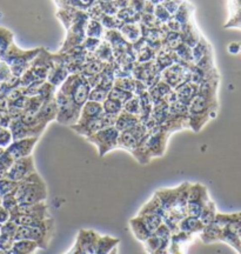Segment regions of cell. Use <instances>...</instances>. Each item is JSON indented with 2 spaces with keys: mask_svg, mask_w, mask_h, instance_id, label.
<instances>
[{
  "mask_svg": "<svg viewBox=\"0 0 241 254\" xmlns=\"http://www.w3.org/2000/svg\"><path fill=\"white\" fill-rule=\"evenodd\" d=\"M151 2H153L154 5H158V4H163L164 1H167V0H150Z\"/></svg>",
  "mask_w": 241,
  "mask_h": 254,
  "instance_id": "680465c9",
  "label": "cell"
},
{
  "mask_svg": "<svg viewBox=\"0 0 241 254\" xmlns=\"http://www.w3.org/2000/svg\"><path fill=\"white\" fill-rule=\"evenodd\" d=\"M98 0H55L59 8H77L81 11H87Z\"/></svg>",
  "mask_w": 241,
  "mask_h": 254,
  "instance_id": "7402d4cb",
  "label": "cell"
},
{
  "mask_svg": "<svg viewBox=\"0 0 241 254\" xmlns=\"http://www.w3.org/2000/svg\"><path fill=\"white\" fill-rule=\"evenodd\" d=\"M114 87H118L120 90L132 92L134 91L135 87V79L132 77H121V78H116L114 80Z\"/></svg>",
  "mask_w": 241,
  "mask_h": 254,
  "instance_id": "ab89813d",
  "label": "cell"
},
{
  "mask_svg": "<svg viewBox=\"0 0 241 254\" xmlns=\"http://www.w3.org/2000/svg\"><path fill=\"white\" fill-rule=\"evenodd\" d=\"M6 254H20V253L15 252V251H13V250H11V251H8V252H6Z\"/></svg>",
  "mask_w": 241,
  "mask_h": 254,
  "instance_id": "91938a15",
  "label": "cell"
},
{
  "mask_svg": "<svg viewBox=\"0 0 241 254\" xmlns=\"http://www.w3.org/2000/svg\"><path fill=\"white\" fill-rule=\"evenodd\" d=\"M14 244V237L11 234L1 232L0 234V251H4V252H8L12 250Z\"/></svg>",
  "mask_w": 241,
  "mask_h": 254,
  "instance_id": "bcb514c9",
  "label": "cell"
},
{
  "mask_svg": "<svg viewBox=\"0 0 241 254\" xmlns=\"http://www.w3.org/2000/svg\"><path fill=\"white\" fill-rule=\"evenodd\" d=\"M12 77H13V74H12L9 66L4 62V60L0 59V84L7 82Z\"/></svg>",
  "mask_w": 241,
  "mask_h": 254,
  "instance_id": "c3c4849f",
  "label": "cell"
},
{
  "mask_svg": "<svg viewBox=\"0 0 241 254\" xmlns=\"http://www.w3.org/2000/svg\"><path fill=\"white\" fill-rule=\"evenodd\" d=\"M38 249H40L38 243L33 240H14L12 250L20 254H34Z\"/></svg>",
  "mask_w": 241,
  "mask_h": 254,
  "instance_id": "83f0119b",
  "label": "cell"
},
{
  "mask_svg": "<svg viewBox=\"0 0 241 254\" xmlns=\"http://www.w3.org/2000/svg\"><path fill=\"white\" fill-rule=\"evenodd\" d=\"M133 95H134V94H133L132 92L120 90V88L113 86L112 90L109 92V97H107V98H111V99L119 101V103H121L123 105L125 103H127V101L131 99Z\"/></svg>",
  "mask_w": 241,
  "mask_h": 254,
  "instance_id": "74e56055",
  "label": "cell"
},
{
  "mask_svg": "<svg viewBox=\"0 0 241 254\" xmlns=\"http://www.w3.org/2000/svg\"><path fill=\"white\" fill-rule=\"evenodd\" d=\"M122 111H125V112H127L129 114H133V116L140 117L141 106H140V99H139V97H137V95H133L127 103L123 104Z\"/></svg>",
  "mask_w": 241,
  "mask_h": 254,
  "instance_id": "f35d334b",
  "label": "cell"
},
{
  "mask_svg": "<svg viewBox=\"0 0 241 254\" xmlns=\"http://www.w3.org/2000/svg\"><path fill=\"white\" fill-rule=\"evenodd\" d=\"M194 12V7L189 1L187 0H183V2L180 6L179 9L177 11V13L173 15V18L176 19L177 21H179L180 24L185 25L188 23V21L192 20V13Z\"/></svg>",
  "mask_w": 241,
  "mask_h": 254,
  "instance_id": "d4e9b609",
  "label": "cell"
},
{
  "mask_svg": "<svg viewBox=\"0 0 241 254\" xmlns=\"http://www.w3.org/2000/svg\"><path fill=\"white\" fill-rule=\"evenodd\" d=\"M41 50H43V47L25 51L19 49L13 43L7 52L2 57H0V59H2L7 64L14 77L20 78L31 67V64L37 58V56L41 52Z\"/></svg>",
  "mask_w": 241,
  "mask_h": 254,
  "instance_id": "7a4b0ae2",
  "label": "cell"
},
{
  "mask_svg": "<svg viewBox=\"0 0 241 254\" xmlns=\"http://www.w3.org/2000/svg\"><path fill=\"white\" fill-rule=\"evenodd\" d=\"M117 118H118V116H113V114H107L104 112L103 116L99 117V118L87 120V122H78L75 125L71 126V128L75 133H78L79 135L88 138V136L94 134V133L99 132L100 129L116 126Z\"/></svg>",
  "mask_w": 241,
  "mask_h": 254,
  "instance_id": "8992f818",
  "label": "cell"
},
{
  "mask_svg": "<svg viewBox=\"0 0 241 254\" xmlns=\"http://www.w3.org/2000/svg\"><path fill=\"white\" fill-rule=\"evenodd\" d=\"M33 172H36V167H34V160L32 155H30V157L14 160V163L12 164V166L8 168L7 172L5 173V176L2 178H7L12 182L20 183Z\"/></svg>",
  "mask_w": 241,
  "mask_h": 254,
  "instance_id": "ba28073f",
  "label": "cell"
},
{
  "mask_svg": "<svg viewBox=\"0 0 241 254\" xmlns=\"http://www.w3.org/2000/svg\"><path fill=\"white\" fill-rule=\"evenodd\" d=\"M146 1H147V0H129L128 6L134 9L135 12H138V13H142V11H144L145 8Z\"/></svg>",
  "mask_w": 241,
  "mask_h": 254,
  "instance_id": "f5cc1de1",
  "label": "cell"
},
{
  "mask_svg": "<svg viewBox=\"0 0 241 254\" xmlns=\"http://www.w3.org/2000/svg\"><path fill=\"white\" fill-rule=\"evenodd\" d=\"M155 57H157V52L154 50L150 49V47H145L139 51V52L135 55V58H137V63H150L154 62Z\"/></svg>",
  "mask_w": 241,
  "mask_h": 254,
  "instance_id": "b9f144b4",
  "label": "cell"
},
{
  "mask_svg": "<svg viewBox=\"0 0 241 254\" xmlns=\"http://www.w3.org/2000/svg\"><path fill=\"white\" fill-rule=\"evenodd\" d=\"M85 34H86V37H90V38L103 39L105 34V28L99 20L90 19L86 25V28H85Z\"/></svg>",
  "mask_w": 241,
  "mask_h": 254,
  "instance_id": "f1b7e54d",
  "label": "cell"
},
{
  "mask_svg": "<svg viewBox=\"0 0 241 254\" xmlns=\"http://www.w3.org/2000/svg\"><path fill=\"white\" fill-rule=\"evenodd\" d=\"M237 232H238V233H239V236H240V238H241V227H239V228H238V230H237ZM239 254H241V252H240Z\"/></svg>",
  "mask_w": 241,
  "mask_h": 254,
  "instance_id": "6125c7cd",
  "label": "cell"
},
{
  "mask_svg": "<svg viewBox=\"0 0 241 254\" xmlns=\"http://www.w3.org/2000/svg\"><path fill=\"white\" fill-rule=\"evenodd\" d=\"M139 217L142 219L146 227L151 231V233L153 234L158 228L160 227V225L164 224V218L159 214H153V213H142L139 214Z\"/></svg>",
  "mask_w": 241,
  "mask_h": 254,
  "instance_id": "f546056e",
  "label": "cell"
},
{
  "mask_svg": "<svg viewBox=\"0 0 241 254\" xmlns=\"http://www.w3.org/2000/svg\"><path fill=\"white\" fill-rule=\"evenodd\" d=\"M205 226L202 225L200 219L195 217H189V215H186L185 218H182L179 222V231L183 232V233L187 234H199L202 231V228Z\"/></svg>",
  "mask_w": 241,
  "mask_h": 254,
  "instance_id": "e0dca14e",
  "label": "cell"
},
{
  "mask_svg": "<svg viewBox=\"0 0 241 254\" xmlns=\"http://www.w3.org/2000/svg\"><path fill=\"white\" fill-rule=\"evenodd\" d=\"M26 214L30 217L39 218V219H47V205L45 201L38 202L33 205H19L17 209L11 212V214Z\"/></svg>",
  "mask_w": 241,
  "mask_h": 254,
  "instance_id": "4fadbf2b",
  "label": "cell"
},
{
  "mask_svg": "<svg viewBox=\"0 0 241 254\" xmlns=\"http://www.w3.org/2000/svg\"><path fill=\"white\" fill-rule=\"evenodd\" d=\"M57 107H58V114H57V122L61 125L66 126H73L79 122L80 118V112L81 109L78 107L73 101L69 99L67 95L60 92L59 90L57 91L56 97H55Z\"/></svg>",
  "mask_w": 241,
  "mask_h": 254,
  "instance_id": "277c9868",
  "label": "cell"
},
{
  "mask_svg": "<svg viewBox=\"0 0 241 254\" xmlns=\"http://www.w3.org/2000/svg\"><path fill=\"white\" fill-rule=\"evenodd\" d=\"M199 85L193 84V82L188 81L185 84L180 85L177 88H174V92L177 94V99L179 103H181L186 106L191 104V101L194 99V97L198 94Z\"/></svg>",
  "mask_w": 241,
  "mask_h": 254,
  "instance_id": "7c38bea8",
  "label": "cell"
},
{
  "mask_svg": "<svg viewBox=\"0 0 241 254\" xmlns=\"http://www.w3.org/2000/svg\"><path fill=\"white\" fill-rule=\"evenodd\" d=\"M215 217H217V208H215V204L212 200H209L207 204L205 205L204 209H202L200 217V221L202 222L204 226H207V225H211L212 222H214Z\"/></svg>",
  "mask_w": 241,
  "mask_h": 254,
  "instance_id": "d6a6232c",
  "label": "cell"
},
{
  "mask_svg": "<svg viewBox=\"0 0 241 254\" xmlns=\"http://www.w3.org/2000/svg\"><path fill=\"white\" fill-rule=\"evenodd\" d=\"M223 227L219 226L215 222H212L211 225H207L202 228V231L199 233L200 239L204 241L205 244H212L215 241H220L221 234H223Z\"/></svg>",
  "mask_w": 241,
  "mask_h": 254,
  "instance_id": "ac0fdd59",
  "label": "cell"
},
{
  "mask_svg": "<svg viewBox=\"0 0 241 254\" xmlns=\"http://www.w3.org/2000/svg\"><path fill=\"white\" fill-rule=\"evenodd\" d=\"M119 31L123 39L128 41L129 44H134L141 38L140 24H125Z\"/></svg>",
  "mask_w": 241,
  "mask_h": 254,
  "instance_id": "603a6c76",
  "label": "cell"
},
{
  "mask_svg": "<svg viewBox=\"0 0 241 254\" xmlns=\"http://www.w3.org/2000/svg\"><path fill=\"white\" fill-rule=\"evenodd\" d=\"M103 113H104L103 104L96 103V101L87 100L86 103H85L84 106L81 107L80 118H79V122H87V120L99 118V117L103 116Z\"/></svg>",
  "mask_w": 241,
  "mask_h": 254,
  "instance_id": "9a60e30c",
  "label": "cell"
},
{
  "mask_svg": "<svg viewBox=\"0 0 241 254\" xmlns=\"http://www.w3.org/2000/svg\"><path fill=\"white\" fill-rule=\"evenodd\" d=\"M207 189L200 184H194L189 187L188 200H187V215L189 217H200L205 205L209 201Z\"/></svg>",
  "mask_w": 241,
  "mask_h": 254,
  "instance_id": "52a82bcc",
  "label": "cell"
},
{
  "mask_svg": "<svg viewBox=\"0 0 241 254\" xmlns=\"http://www.w3.org/2000/svg\"><path fill=\"white\" fill-rule=\"evenodd\" d=\"M227 51L233 56L239 55V53H241V44L240 43H231L230 45L227 46Z\"/></svg>",
  "mask_w": 241,
  "mask_h": 254,
  "instance_id": "9f6ffc18",
  "label": "cell"
},
{
  "mask_svg": "<svg viewBox=\"0 0 241 254\" xmlns=\"http://www.w3.org/2000/svg\"><path fill=\"white\" fill-rule=\"evenodd\" d=\"M119 244L120 239H118V238H113L110 236H100L99 241H98L96 254H110L116 247H118Z\"/></svg>",
  "mask_w": 241,
  "mask_h": 254,
  "instance_id": "cb8c5ba5",
  "label": "cell"
},
{
  "mask_svg": "<svg viewBox=\"0 0 241 254\" xmlns=\"http://www.w3.org/2000/svg\"><path fill=\"white\" fill-rule=\"evenodd\" d=\"M117 17H118L123 24H140L141 13H138V12H135L134 9L127 6V7L120 8L118 13H117Z\"/></svg>",
  "mask_w": 241,
  "mask_h": 254,
  "instance_id": "4316f807",
  "label": "cell"
},
{
  "mask_svg": "<svg viewBox=\"0 0 241 254\" xmlns=\"http://www.w3.org/2000/svg\"><path fill=\"white\" fill-rule=\"evenodd\" d=\"M169 136L170 133L163 126H157L150 132V135L146 140V147L150 151L152 158L161 157L165 153Z\"/></svg>",
  "mask_w": 241,
  "mask_h": 254,
  "instance_id": "9c48e42d",
  "label": "cell"
},
{
  "mask_svg": "<svg viewBox=\"0 0 241 254\" xmlns=\"http://www.w3.org/2000/svg\"><path fill=\"white\" fill-rule=\"evenodd\" d=\"M211 53H212V49H211V46H209L208 41L206 40L204 37H200L198 44H196V45L192 49L193 62H194V64H196L199 60L202 59L206 56L211 55Z\"/></svg>",
  "mask_w": 241,
  "mask_h": 254,
  "instance_id": "484cf974",
  "label": "cell"
},
{
  "mask_svg": "<svg viewBox=\"0 0 241 254\" xmlns=\"http://www.w3.org/2000/svg\"><path fill=\"white\" fill-rule=\"evenodd\" d=\"M107 97H109V92L105 91L104 88L97 86V87L92 88V90H91L90 95H88V100L103 104L104 101L107 99Z\"/></svg>",
  "mask_w": 241,
  "mask_h": 254,
  "instance_id": "ee69618b",
  "label": "cell"
},
{
  "mask_svg": "<svg viewBox=\"0 0 241 254\" xmlns=\"http://www.w3.org/2000/svg\"><path fill=\"white\" fill-rule=\"evenodd\" d=\"M154 17L157 18V20H159L161 24H167L170 19L172 18V15H171L169 13V11L164 7L163 4H158L155 5L154 7Z\"/></svg>",
  "mask_w": 241,
  "mask_h": 254,
  "instance_id": "f6af8a7d",
  "label": "cell"
},
{
  "mask_svg": "<svg viewBox=\"0 0 241 254\" xmlns=\"http://www.w3.org/2000/svg\"><path fill=\"white\" fill-rule=\"evenodd\" d=\"M153 234H155V236L159 238V239L165 241V243H170L171 239H172L173 232L171 231V228L167 226L166 224H163V225H160V227L158 228V230L155 231Z\"/></svg>",
  "mask_w": 241,
  "mask_h": 254,
  "instance_id": "7dc6e473",
  "label": "cell"
},
{
  "mask_svg": "<svg viewBox=\"0 0 241 254\" xmlns=\"http://www.w3.org/2000/svg\"><path fill=\"white\" fill-rule=\"evenodd\" d=\"M101 41H103L101 39H96V38L86 37L85 38L84 43H82V47L86 50V52L94 53L98 50V47L100 46Z\"/></svg>",
  "mask_w": 241,
  "mask_h": 254,
  "instance_id": "681fc988",
  "label": "cell"
},
{
  "mask_svg": "<svg viewBox=\"0 0 241 254\" xmlns=\"http://www.w3.org/2000/svg\"><path fill=\"white\" fill-rule=\"evenodd\" d=\"M100 23L103 24L104 28L106 30H120L123 25L122 21L117 17V15H107V14H103V17L100 19Z\"/></svg>",
  "mask_w": 241,
  "mask_h": 254,
  "instance_id": "e575fe53",
  "label": "cell"
},
{
  "mask_svg": "<svg viewBox=\"0 0 241 254\" xmlns=\"http://www.w3.org/2000/svg\"><path fill=\"white\" fill-rule=\"evenodd\" d=\"M129 226H131L133 236L137 238L139 241H141V243H144V241L147 240L152 236L151 231L146 227L144 221H142V219L139 215L129 220Z\"/></svg>",
  "mask_w": 241,
  "mask_h": 254,
  "instance_id": "ffe728a7",
  "label": "cell"
},
{
  "mask_svg": "<svg viewBox=\"0 0 241 254\" xmlns=\"http://www.w3.org/2000/svg\"><path fill=\"white\" fill-rule=\"evenodd\" d=\"M100 236L92 230H80L78 233L75 245L84 254H96L98 241Z\"/></svg>",
  "mask_w": 241,
  "mask_h": 254,
  "instance_id": "8fae6325",
  "label": "cell"
},
{
  "mask_svg": "<svg viewBox=\"0 0 241 254\" xmlns=\"http://www.w3.org/2000/svg\"><path fill=\"white\" fill-rule=\"evenodd\" d=\"M183 2V0H167V1H164L163 5L164 7L169 11V13L172 15L177 13V11L179 9L180 6H181V4Z\"/></svg>",
  "mask_w": 241,
  "mask_h": 254,
  "instance_id": "816d5d0a",
  "label": "cell"
},
{
  "mask_svg": "<svg viewBox=\"0 0 241 254\" xmlns=\"http://www.w3.org/2000/svg\"><path fill=\"white\" fill-rule=\"evenodd\" d=\"M11 220V212L0 206V225H4L6 222Z\"/></svg>",
  "mask_w": 241,
  "mask_h": 254,
  "instance_id": "11a10c76",
  "label": "cell"
},
{
  "mask_svg": "<svg viewBox=\"0 0 241 254\" xmlns=\"http://www.w3.org/2000/svg\"><path fill=\"white\" fill-rule=\"evenodd\" d=\"M14 34L8 28L0 26V57L7 52L9 47L13 44Z\"/></svg>",
  "mask_w": 241,
  "mask_h": 254,
  "instance_id": "4dcf8cb0",
  "label": "cell"
},
{
  "mask_svg": "<svg viewBox=\"0 0 241 254\" xmlns=\"http://www.w3.org/2000/svg\"><path fill=\"white\" fill-rule=\"evenodd\" d=\"M139 123H140V117L133 116V114H129L127 112H125V111H122V112L118 116V118H117V123L114 127H116L119 132H125L133 128V127L138 125Z\"/></svg>",
  "mask_w": 241,
  "mask_h": 254,
  "instance_id": "d6986e66",
  "label": "cell"
},
{
  "mask_svg": "<svg viewBox=\"0 0 241 254\" xmlns=\"http://www.w3.org/2000/svg\"><path fill=\"white\" fill-rule=\"evenodd\" d=\"M0 234H1V225H0Z\"/></svg>",
  "mask_w": 241,
  "mask_h": 254,
  "instance_id": "be15d7a7",
  "label": "cell"
},
{
  "mask_svg": "<svg viewBox=\"0 0 241 254\" xmlns=\"http://www.w3.org/2000/svg\"><path fill=\"white\" fill-rule=\"evenodd\" d=\"M58 90L67 95L78 107L84 106L92 90L87 78L82 74H69Z\"/></svg>",
  "mask_w": 241,
  "mask_h": 254,
  "instance_id": "3957f363",
  "label": "cell"
},
{
  "mask_svg": "<svg viewBox=\"0 0 241 254\" xmlns=\"http://www.w3.org/2000/svg\"><path fill=\"white\" fill-rule=\"evenodd\" d=\"M38 139H39V136H30V138L14 140L5 151L7 152L14 160L30 157V155L32 154L34 146H36L38 142Z\"/></svg>",
  "mask_w": 241,
  "mask_h": 254,
  "instance_id": "30bf717a",
  "label": "cell"
},
{
  "mask_svg": "<svg viewBox=\"0 0 241 254\" xmlns=\"http://www.w3.org/2000/svg\"><path fill=\"white\" fill-rule=\"evenodd\" d=\"M17 186L18 183L12 182V180L7 179V178H1V179H0V196L2 198V196L14 193Z\"/></svg>",
  "mask_w": 241,
  "mask_h": 254,
  "instance_id": "7bdbcfd3",
  "label": "cell"
},
{
  "mask_svg": "<svg viewBox=\"0 0 241 254\" xmlns=\"http://www.w3.org/2000/svg\"><path fill=\"white\" fill-rule=\"evenodd\" d=\"M103 109L105 113L113 114V116H119V114L122 112L123 105L121 103H119V101L107 98V99L103 103Z\"/></svg>",
  "mask_w": 241,
  "mask_h": 254,
  "instance_id": "d590c367",
  "label": "cell"
},
{
  "mask_svg": "<svg viewBox=\"0 0 241 254\" xmlns=\"http://www.w3.org/2000/svg\"><path fill=\"white\" fill-rule=\"evenodd\" d=\"M13 141L14 139L13 135H12L11 129L8 127L0 126V148L5 151Z\"/></svg>",
  "mask_w": 241,
  "mask_h": 254,
  "instance_id": "60d3db41",
  "label": "cell"
},
{
  "mask_svg": "<svg viewBox=\"0 0 241 254\" xmlns=\"http://www.w3.org/2000/svg\"><path fill=\"white\" fill-rule=\"evenodd\" d=\"M180 36H181L182 44L189 46L193 49L196 44H198L199 39H200V34H199L198 28H196L195 24L193 23V20L188 21V23L182 25L181 30H180Z\"/></svg>",
  "mask_w": 241,
  "mask_h": 254,
  "instance_id": "5bb4252c",
  "label": "cell"
},
{
  "mask_svg": "<svg viewBox=\"0 0 241 254\" xmlns=\"http://www.w3.org/2000/svg\"><path fill=\"white\" fill-rule=\"evenodd\" d=\"M68 75L69 73L65 66L55 65L53 66V68L50 71L49 77H47L46 81H49L50 84L53 85V86L59 88L62 84H64Z\"/></svg>",
  "mask_w": 241,
  "mask_h": 254,
  "instance_id": "44dd1931",
  "label": "cell"
},
{
  "mask_svg": "<svg viewBox=\"0 0 241 254\" xmlns=\"http://www.w3.org/2000/svg\"><path fill=\"white\" fill-rule=\"evenodd\" d=\"M167 245H170V243H165V241L159 239L155 234H152L147 240L144 241L145 250L148 254H154L155 252H158L161 247L167 246Z\"/></svg>",
  "mask_w": 241,
  "mask_h": 254,
  "instance_id": "836d02e7",
  "label": "cell"
},
{
  "mask_svg": "<svg viewBox=\"0 0 241 254\" xmlns=\"http://www.w3.org/2000/svg\"><path fill=\"white\" fill-rule=\"evenodd\" d=\"M94 55H96L97 59L101 60L103 63H114L112 46H111L107 41H101L100 46L98 47V50L94 52Z\"/></svg>",
  "mask_w": 241,
  "mask_h": 254,
  "instance_id": "1f68e13d",
  "label": "cell"
},
{
  "mask_svg": "<svg viewBox=\"0 0 241 254\" xmlns=\"http://www.w3.org/2000/svg\"><path fill=\"white\" fill-rule=\"evenodd\" d=\"M65 254H84V253L81 252L80 249H79V247H78L77 245H75V243H74V245L72 246V249L69 250L67 253H65Z\"/></svg>",
  "mask_w": 241,
  "mask_h": 254,
  "instance_id": "6f0895ef",
  "label": "cell"
},
{
  "mask_svg": "<svg viewBox=\"0 0 241 254\" xmlns=\"http://www.w3.org/2000/svg\"><path fill=\"white\" fill-rule=\"evenodd\" d=\"M166 27L169 32H180V30H181V24L172 17L169 20V23L166 24Z\"/></svg>",
  "mask_w": 241,
  "mask_h": 254,
  "instance_id": "db71d44e",
  "label": "cell"
},
{
  "mask_svg": "<svg viewBox=\"0 0 241 254\" xmlns=\"http://www.w3.org/2000/svg\"><path fill=\"white\" fill-rule=\"evenodd\" d=\"M110 254H118V247H116V249H114Z\"/></svg>",
  "mask_w": 241,
  "mask_h": 254,
  "instance_id": "94428289",
  "label": "cell"
},
{
  "mask_svg": "<svg viewBox=\"0 0 241 254\" xmlns=\"http://www.w3.org/2000/svg\"><path fill=\"white\" fill-rule=\"evenodd\" d=\"M36 81H38V79L36 78V75H34L33 72L31 71L30 68H28L27 71L25 72L24 74L20 77V86H19V87L26 88V87L30 86V85H32L33 82H36Z\"/></svg>",
  "mask_w": 241,
  "mask_h": 254,
  "instance_id": "f907efd6",
  "label": "cell"
},
{
  "mask_svg": "<svg viewBox=\"0 0 241 254\" xmlns=\"http://www.w3.org/2000/svg\"><path fill=\"white\" fill-rule=\"evenodd\" d=\"M120 132L116 127H106V128L100 129L99 132L94 133L91 136L86 138L91 144L96 145L98 148L99 157H104L109 152L118 148V140H119Z\"/></svg>",
  "mask_w": 241,
  "mask_h": 254,
  "instance_id": "5b68a950",
  "label": "cell"
},
{
  "mask_svg": "<svg viewBox=\"0 0 241 254\" xmlns=\"http://www.w3.org/2000/svg\"><path fill=\"white\" fill-rule=\"evenodd\" d=\"M57 114H58V107H57L56 100L53 99L43 104V106L38 111L37 117L41 124L47 126V124L57 119Z\"/></svg>",
  "mask_w": 241,
  "mask_h": 254,
  "instance_id": "2e32d148",
  "label": "cell"
},
{
  "mask_svg": "<svg viewBox=\"0 0 241 254\" xmlns=\"http://www.w3.org/2000/svg\"><path fill=\"white\" fill-rule=\"evenodd\" d=\"M57 91L58 90H57L56 86H53V85L50 84L49 81H45L41 85L40 90L38 92V95L44 100V103H46V101L55 99Z\"/></svg>",
  "mask_w": 241,
  "mask_h": 254,
  "instance_id": "8d00e7d4",
  "label": "cell"
},
{
  "mask_svg": "<svg viewBox=\"0 0 241 254\" xmlns=\"http://www.w3.org/2000/svg\"><path fill=\"white\" fill-rule=\"evenodd\" d=\"M14 195L19 205H33L46 201V185L36 171L25 178L23 182L18 183Z\"/></svg>",
  "mask_w": 241,
  "mask_h": 254,
  "instance_id": "6da1fadb",
  "label": "cell"
}]
</instances>
